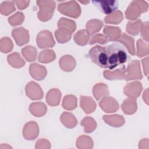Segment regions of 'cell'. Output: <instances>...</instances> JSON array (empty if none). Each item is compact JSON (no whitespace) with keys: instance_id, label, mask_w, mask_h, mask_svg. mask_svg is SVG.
Listing matches in <instances>:
<instances>
[{"instance_id":"obj_1","label":"cell","mask_w":149,"mask_h":149,"mask_svg":"<svg viewBox=\"0 0 149 149\" xmlns=\"http://www.w3.org/2000/svg\"><path fill=\"white\" fill-rule=\"evenodd\" d=\"M88 56L98 66L110 70L123 64L127 60L125 48L115 42L105 47L95 45L90 49Z\"/></svg>"},{"instance_id":"obj_14","label":"cell","mask_w":149,"mask_h":149,"mask_svg":"<svg viewBox=\"0 0 149 149\" xmlns=\"http://www.w3.org/2000/svg\"><path fill=\"white\" fill-rule=\"evenodd\" d=\"M75 66V59L71 55H64L59 60V66L63 71L70 72Z\"/></svg>"},{"instance_id":"obj_19","label":"cell","mask_w":149,"mask_h":149,"mask_svg":"<svg viewBox=\"0 0 149 149\" xmlns=\"http://www.w3.org/2000/svg\"><path fill=\"white\" fill-rule=\"evenodd\" d=\"M29 110L31 114L40 117L45 114L47 111L46 105L41 102H33L30 105Z\"/></svg>"},{"instance_id":"obj_38","label":"cell","mask_w":149,"mask_h":149,"mask_svg":"<svg viewBox=\"0 0 149 149\" xmlns=\"http://www.w3.org/2000/svg\"><path fill=\"white\" fill-rule=\"evenodd\" d=\"M24 15L22 12H17L8 18V22L11 26H16L21 24L24 21Z\"/></svg>"},{"instance_id":"obj_44","label":"cell","mask_w":149,"mask_h":149,"mask_svg":"<svg viewBox=\"0 0 149 149\" xmlns=\"http://www.w3.org/2000/svg\"><path fill=\"white\" fill-rule=\"evenodd\" d=\"M143 97L144 101H145L146 103L147 104H148V89H146V90L145 91H144Z\"/></svg>"},{"instance_id":"obj_2","label":"cell","mask_w":149,"mask_h":149,"mask_svg":"<svg viewBox=\"0 0 149 149\" xmlns=\"http://www.w3.org/2000/svg\"><path fill=\"white\" fill-rule=\"evenodd\" d=\"M148 3L144 1L135 0L130 2L125 12V16L127 19L135 20L141 13L148 10Z\"/></svg>"},{"instance_id":"obj_39","label":"cell","mask_w":149,"mask_h":149,"mask_svg":"<svg viewBox=\"0 0 149 149\" xmlns=\"http://www.w3.org/2000/svg\"><path fill=\"white\" fill-rule=\"evenodd\" d=\"M13 43L8 37H3L1 40V51L3 53H8L12 51Z\"/></svg>"},{"instance_id":"obj_10","label":"cell","mask_w":149,"mask_h":149,"mask_svg":"<svg viewBox=\"0 0 149 149\" xmlns=\"http://www.w3.org/2000/svg\"><path fill=\"white\" fill-rule=\"evenodd\" d=\"M142 85L139 81H134L128 83L124 87V94L132 98L138 97L142 91Z\"/></svg>"},{"instance_id":"obj_17","label":"cell","mask_w":149,"mask_h":149,"mask_svg":"<svg viewBox=\"0 0 149 149\" xmlns=\"http://www.w3.org/2000/svg\"><path fill=\"white\" fill-rule=\"evenodd\" d=\"M104 33L105 35V37L108 41H116V40L120 37L121 30L118 27L105 26L104 29Z\"/></svg>"},{"instance_id":"obj_28","label":"cell","mask_w":149,"mask_h":149,"mask_svg":"<svg viewBox=\"0 0 149 149\" xmlns=\"http://www.w3.org/2000/svg\"><path fill=\"white\" fill-rule=\"evenodd\" d=\"M22 53L27 61L33 62L36 59L37 51L35 47L28 45L22 49Z\"/></svg>"},{"instance_id":"obj_27","label":"cell","mask_w":149,"mask_h":149,"mask_svg":"<svg viewBox=\"0 0 149 149\" xmlns=\"http://www.w3.org/2000/svg\"><path fill=\"white\" fill-rule=\"evenodd\" d=\"M93 93L95 99L99 100L102 97L109 94L108 87L104 83H98L94 86Z\"/></svg>"},{"instance_id":"obj_5","label":"cell","mask_w":149,"mask_h":149,"mask_svg":"<svg viewBox=\"0 0 149 149\" xmlns=\"http://www.w3.org/2000/svg\"><path fill=\"white\" fill-rule=\"evenodd\" d=\"M143 76L140 70V65L137 60L133 61L128 65L127 68L125 71V79L126 81L141 79Z\"/></svg>"},{"instance_id":"obj_21","label":"cell","mask_w":149,"mask_h":149,"mask_svg":"<svg viewBox=\"0 0 149 149\" xmlns=\"http://www.w3.org/2000/svg\"><path fill=\"white\" fill-rule=\"evenodd\" d=\"M103 22L98 19H92L89 20L86 23V31L89 36H92L99 31L102 26Z\"/></svg>"},{"instance_id":"obj_8","label":"cell","mask_w":149,"mask_h":149,"mask_svg":"<svg viewBox=\"0 0 149 149\" xmlns=\"http://www.w3.org/2000/svg\"><path fill=\"white\" fill-rule=\"evenodd\" d=\"M12 36L15 40L17 45L19 46L27 44L29 41V31L23 27H19L13 29Z\"/></svg>"},{"instance_id":"obj_25","label":"cell","mask_w":149,"mask_h":149,"mask_svg":"<svg viewBox=\"0 0 149 149\" xmlns=\"http://www.w3.org/2000/svg\"><path fill=\"white\" fill-rule=\"evenodd\" d=\"M125 71L124 66L123 68L116 69L113 72L105 70L104 76L108 80H123L125 79Z\"/></svg>"},{"instance_id":"obj_15","label":"cell","mask_w":149,"mask_h":149,"mask_svg":"<svg viewBox=\"0 0 149 149\" xmlns=\"http://www.w3.org/2000/svg\"><path fill=\"white\" fill-rule=\"evenodd\" d=\"M80 106L86 113H91L94 112L96 108L95 101L90 97H80Z\"/></svg>"},{"instance_id":"obj_23","label":"cell","mask_w":149,"mask_h":149,"mask_svg":"<svg viewBox=\"0 0 149 149\" xmlns=\"http://www.w3.org/2000/svg\"><path fill=\"white\" fill-rule=\"evenodd\" d=\"M61 122L68 128H73L77 125V119L74 116L69 112H63L60 118Z\"/></svg>"},{"instance_id":"obj_32","label":"cell","mask_w":149,"mask_h":149,"mask_svg":"<svg viewBox=\"0 0 149 149\" xmlns=\"http://www.w3.org/2000/svg\"><path fill=\"white\" fill-rule=\"evenodd\" d=\"M142 24L141 20L139 19L135 22H129L126 26V31L131 35L136 36L139 34Z\"/></svg>"},{"instance_id":"obj_40","label":"cell","mask_w":149,"mask_h":149,"mask_svg":"<svg viewBox=\"0 0 149 149\" xmlns=\"http://www.w3.org/2000/svg\"><path fill=\"white\" fill-rule=\"evenodd\" d=\"M107 42H108V40L105 36H104L102 34H98L97 35H95L90 40L89 44L90 45L94 44L95 43H99L101 44H105Z\"/></svg>"},{"instance_id":"obj_11","label":"cell","mask_w":149,"mask_h":149,"mask_svg":"<svg viewBox=\"0 0 149 149\" xmlns=\"http://www.w3.org/2000/svg\"><path fill=\"white\" fill-rule=\"evenodd\" d=\"M101 108L105 112H115L119 109V104L116 100L110 97H104L100 102Z\"/></svg>"},{"instance_id":"obj_42","label":"cell","mask_w":149,"mask_h":149,"mask_svg":"<svg viewBox=\"0 0 149 149\" xmlns=\"http://www.w3.org/2000/svg\"><path fill=\"white\" fill-rule=\"evenodd\" d=\"M13 2L19 9L23 10L29 6L30 1H13Z\"/></svg>"},{"instance_id":"obj_36","label":"cell","mask_w":149,"mask_h":149,"mask_svg":"<svg viewBox=\"0 0 149 149\" xmlns=\"http://www.w3.org/2000/svg\"><path fill=\"white\" fill-rule=\"evenodd\" d=\"M55 35L58 42L65 43L70 40L72 33L61 29H58L55 31Z\"/></svg>"},{"instance_id":"obj_12","label":"cell","mask_w":149,"mask_h":149,"mask_svg":"<svg viewBox=\"0 0 149 149\" xmlns=\"http://www.w3.org/2000/svg\"><path fill=\"white\" fill-rule=\"evenodd\" d=\"M38 127L36 122H30L24 125L23 134L26 139L29 140H34L38 136Z\"/></svg>"},{"instance_id":"obj_41","label":"cell","mask_w":149,"mask_h":149,"mask_svg":"<svg viewBox=\"0 0 149 149\" xmlns=\"http://www.w3.org/2000/svg\"><path fill=\"white\" fill-rule=\"evenodd\" d=\"M141 35L142 37L147 41H148V22H146L144 24H142L141 28Z\"/></svg>"},{"instance_id":"obj_4","label":"cell","mask_w":149,"mask_h":149,"mask_svg":"<svg viewBox=\"0 0 149 149\" xmlns=\"http://www.w3.org/2000/svg\"><path fill=\"white\" fill-rule=\"evenodd\" d=\"M58 11L68 16L77 18L81 14V8L75 1L63 2L58 5Z\"/></svg>"},{"instance_id":"obj_31","label":"cell","mask_w":149,"mask_h":149,"mask_svg":"<svg viewBox=\"0 0 149 149\" xmlns=\"http://www.w3.org/2000/svg\"><path fill=\"white\" fill-rule=\"evenodd\" d=\"M62 107L67 110H73L77 107V98L74 95H68L63 98Z\"/></svg>"},{"instance_id":"obj_7","label":"cell","mask_w":149,"mask_h":149,"mask_svg":"<svg viewBox=\"0 0 149 149\" xmlns=\"http://www.w3.org/2000/svg\"><path fill=\"white\" fill-rule=\"evenodd\" d=\"M92 2L101 12L106 15L112 13L119 6L118 1H93Z\"/></svg>"},{"instance_id":"obj_30","label":"cell","mask_w":149,"mask_h":149,"mask_svg":"<svg viewBox=\"0 0 149 149\" xmlns=\"http://www.w3.org/2000/svg\"><path fill=\"white\" fill-rule=\"evenodd\" d=\"M89 35L86 30H81L78 31L74 36V41L75 42L81 46L86 45L89 40Z\"/></svg>"},{"instance_id":"obj_33","label":"cell","mask_w":149,"mask_h":149,"mask_svg":"<svg viewBox=\"0 0 149 149\" xmlns=\"http://www.w3.org/2000/svg\"><path fill=\"white\" fill-rule=\"evenodd\" d=\"M123 19V16L122 12L120 10H116L109 16L105 17V22L109 24H119Z\"/></svg>"},{"instance_id":"obj_20","label":"cell","mask_w":149,"mask_h":149,"mask_svg":"<svg viewBox=\"0 0 149 149\" xmlns=\"http://www.w3.org/2000/svg\"><path fill=\"white\" fill-rule=\"evenodd\" d=\"M58 27L59 29H62L72 34L76 29V24L73 20L61 17L58 22Z\"/></svg>"},{"instance_id":"obj_22","label":"cell","mask_w":149,"mask_h":149,"mask_svg":"<svg viewBox=\"0 0 149 149\" xmlns=\"http://www.w3.org/2000/svg\"><path fill=\"white\" fill-rule=\"evenodd\" d=\"M103 119L106 123L113 127L122 126L125 123L123 117L119 115H104Z\"/></svg>"},{"instance_id":"obj_18","label":"cell","mask_w":149,"mask_h":149,"mask_svg":"<svg viewBox=\"0 0 149 149\" xmlns=\"http://www.w3.org/2000/svg\"><path fill=\"white\" fill-rule=\"evenodd\" d=\"M116 41H119V42L123 44L127 49L129 52L132 55H135V48L134 45V39L127 36V34L123 33L122 36L116 40Z\"/></svg>"},{"instance_id":"obj_3","label":"cell","mask_w":149,"mask_h":149,"mask_svg":"<svg viewBox=\"0 0 149 149\" xmlns=\"http://www.w3.org/2000/svg\"><path fill=\"white\" fill-rule=\"evenodd\" d=\"M37 5L40 8L38 17L40 20L47 22L51 19L54 13L56 3L54 1H37Z\"/></svg>"},{"instance_id":"obj_9","label":"cell","mask_w":149,"mask_h":149,"mask_svg":"<svg viewBox=\"0 0 149 149\" xmlns=\"http://www.w3.org/2000/svg\"><path fill=\"white\" fill-rule=\"evenodd\" d=\"M26 93L31 100H40L44 95L40 86L34 81H31L26 85Z\"/></svg>"},{"instance_id":"obj_34","label":"cell","mask_w":149,"mask_h":149,"mask_svg":"<svg viewBox=\"0 0 149 149\" xmlns=\"http://www.w3.org/2000/svg\"><path fill=\"white\" fill-rule=\"evenodd\" d=\"M81 125L84 127V132L86 133H91L95 130L97 127V123L95 120L91 117H86L82 119Z\"/></svg>"},{"instance_id":"obj_29","label":"cell","mask_w":149,"mask_h":149,"mask_svg":"<svg viewBox=\"0 0 149 149\" xmlns=\"http://www.w3.org/2000/svg\"><path fill=\"white\" fill-rule=\"evenodd\" d=\"M56 58L55 54L53 50L47 49L41 51L38 58V60L40 62L47 63L51 62H52Z\"/></svg>"},{"instance_id":"obj_13","label":"cell","mask_w":149,"mask_h":149,"mask_svg":"<svg viewBox=\"0 0 149 149\" xmlns=\"http://www.w3.org/2000/svg\"><path fill=\"white\" fill-rule=\"evenodd\" d=\"M31 76L37 80H43L47 76V70L45 68L37 63L31 64L29 68Z\"/></svg>"},{"instance_id":"obj_43","label":"cell","mask_w":149,"mask_h":149,"mask_svg":"<svg viewBox=\"0 0 149 149\" xmlns=\"http://www.w3.org/2000/svg\"><path fill=\"white\" fill-rule=\"evenodd\" d=\"M148 57H147L146 58L142 60V62H143V65L144 72V73L146 76L148 74Z\"/></svg>"},{"instance_id":"obj_24","label":"cell","mask_w":149,"mask_h":149,"mask_svg":"<svg viewBox=\"0 0 149 149\" xmlns=\"http://www.w3.org/2000/svg\"><path fill=\"white\" fill-rule=\"evenodd\" d=\"M122 109L123 112L127 115H132L137 110L136 101L134 98H128L123 101L122 105Z\"/></svg>"},{"instance_id":"obj_6","label":"cell","mask_w":149,"mask_h":149,"mask_svg":"<svg viewBox=\"0 0 149 149\" xmlns=\"http://www.w3.org/2000/svg\"><path fill=\"white\" fill-rule=\"evenodd\" d=\"M36 41L40 48L52 47L55 44L52 33L48 30L41 31L37 36Z\"/></svg>"},{"instance_id":"obj_45","label":"cell","mask_w":149,"mask_h":149,"mask_svg":"<svg viewBox=\"0 0 149 149\" xmlns=\"http://www.w3.org/2000/svg\"><path fill=\"white\" fill-rule=\"evenodd\" d=\"M80 2L81 3H83V4L86 5V4H87L88 3H89L90 1H80Z\"/></svg>"},{"instance_id":"obj_26","label":"cell","mask_w":149,"mask_h":149,"mask_svg":"<svg viewBox=\"0 0 149 149\" xmlns=\"http://www.w3.org/2000/svg\"><path fill=\"white\" fill-rule=\"evenodd\" d=\"M7 60L8 63L13 68H20L23 67L24 64V61L20 57L19 53L15 52L8 56Z\"/></svg>"},{"instance_id":"obj_37","label":"cell","mask_w":149,"mask_h":149,"mask_svg":"<svg viewBox=\"0 0 149 149\" xmlns=\"http://www.w3.org/2000/svg\"><path fill=\"white\" fill-rule=\"evenodd\" d=\"M1 13L5 16H7L15 10V7L13 1H5L3 2L0 6Z\"/></svg>"},{"instance_id":"obj_16","label":"cell","mask_w":149,"mask_h":149,"mask_svg":"<svg viewBox=\"0 0 149 149\" xmlns=\"http://www.w3.org/2000/svg\"><path fill=\"white\" fill-rule=\"evenodd\" d=\"M61 98V91L57 88H53L48 92L46 95V101L50 106H56L59 105Z\"/></svg>"},{"instance_id":"obj_35","label":"cell","mask_w":149,"mask_h":149,"mask_svg":"<svg viewBox=\"0 0 149 149\" xmlns=\"http://www.w3.org/2000/svg\"><path fill=\"white\" fill-rule=\"evenodd\" d=\"M137 55L139 57H143L147 55L148 54V42H145L141 39L137 41Z\"/></svg>"}]
</instances>
